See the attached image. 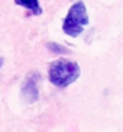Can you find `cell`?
Returning a JSON list of instances; mask_svg holds the SVG:
<instances>
[{
  "instance_id": "6da1fadb",
  "label": "cell",
  "mask_w": 123,
  "mask_h": 132,
  "mask_svg": "<svg viewBox=\"0 0 123 132\" xmlns=\"http://www.w3.org/2000/svg\"><path fill=\"white\" fill-rule=\"evenodd\" d=\"M51 83L57 87H67L73 84L80 76V65L77 62L69 61V60H55L49 64L48 68Z\"/></svg>"
},
{
  "instance_id": "7a4b0ae2",
  "label": "cell",
  "mask_w": 123,
  "mask_h": 132,
  "mask_svg": "<svg viewBox=\"0 0 123 132\" xmlns=\"http://www.w3.org/2000/svg\"><path fill=\"white\" fill-rule=\"evenodd\" d=\"M87 23H89V15H87L85 4L83 2H77L69 7L68 15L62 23V31L67 35L75 38L83 32Z\"/></svg>"
},
{
  "instance_id": "3957f363",
  "label": "cell",
  "mask_w": 123,
  "mask_h": 132,
  "mask_svg": "<svg viewBox=\"0 0 123 132\" xmlns=\"http://www.w3.org/2000/svg\"><path fill=\"white\" fill-rule=\"evenodd\" d=\"M16 4H17V6H23V7H26V9H31L33 15H41V12H42L41 4H39V2H36V0H32V2H22V0H16Z\"/></svg>"
},
{
  "instance_id": "277c9868",
  "label": "cell",
  "mask_w": 123,
  "mask_h": 132,
  "mask_svg": "<svg viewBox=\"0 0 123 132\" xmlns=\"http://www.w3.org/2000/svg\"><path fill=\"white\" fill-rule=\"evenodd\" d=\"M3 65V58H0V67Z\"/></svg>"
}]
</instances>
